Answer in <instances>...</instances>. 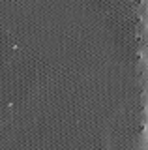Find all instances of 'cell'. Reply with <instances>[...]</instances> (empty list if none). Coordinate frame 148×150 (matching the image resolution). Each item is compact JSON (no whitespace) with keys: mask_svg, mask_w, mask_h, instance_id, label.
Returning a JSON list of instances; mask_svg holds the SVG:
<instances>
[]
</instances>
